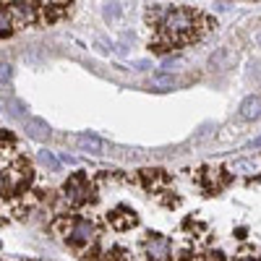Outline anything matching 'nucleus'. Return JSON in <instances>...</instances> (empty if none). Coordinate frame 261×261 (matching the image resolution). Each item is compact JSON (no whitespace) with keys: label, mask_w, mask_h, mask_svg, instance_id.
<instances>
[{"label":"nucleus","mask_w":261,"mask_h":261,"mask_svg":"<svg viewBox=\"0 0 261 261\" xmlns=\"http://www.w3.org/2000/svg\"><path fill=\"white\" fill-rule=\"evenodd\" d=\"M186 65V60L180 58V55H167V58H162V73H172V71H180Z\"/></svg>","instance_id":"obj_12"},{"label":"nucleus","mask_w":261,"mask_h":261,"mask_svg":"<svg viewBox=\"0 0 261 261\" xmlns=\"http://www.w3.org/2000/svg\"><path fill=\"white\" fill-rule=\"evenodd\" d=\"M151 86L160 89V92H167V89H175V86H178V79L172 73H154V76H151Z\"/></svg>","instance_id":"obj_9"},{"label":"nucleus","mask_w":261,"mask_h":261,"mask_svg":"<svg viewBox=\"0 0 261 261\" xmlns=\"http://www.w3.org/2000/svg\"><path fill=\"white\" fill-rule=\"evenodd\" d=\"M110 222L115 230H125V227H134L136 225V214L134 212H125V209H118L110 214Z\"/></svg>","instance_id":"obj_8"},{"label":"nucleus","mask_w":261,"mask_h":261,"mask_svg":"<svg viewBox=\"0 0 261 261\" xmlns=\"http://www.w3.org/2000/svg\"><path fill=\"white\" fill-rule=\"evenodd\" d=\"M227 55H230V50H227V47H217V50L212 53V58H209V68H212V71H222V68H225Z\"/></svg>","instance_id":"obj_11"},{"label":"nucleus","mask_w":261,"mask_h":261,"mask_svg":"<svg viewBox=\"0 0 261 261\" xmlns=\"http://www.w3.org/2000/svg\"><path fill=\"white\" fill-rule=\"evenodd\" d=\"M102 16H105L107 21H115V18L120 16V3H105V6H102Z\"/></svg>","instance_id":"obj_14"},{"label":"nucleus","mask_w":261,"mask_h":261,"mask_svg":"<svg viewBox=\"0 0 261 261\" xmlns=\"http://www.w3.org/2000/svg\"><path fill=\"white\" fill-rule=\"evenodd\" d=\"M60 162H65V165H73L76 160H73L71 154H60Z\"/></svg>","instance_id":"obj_19"},{"label":"nucleus","mask_w":261,"mask_h":261,"mask_svg":"<svg viewBox=\"0 0 261 261\" xmlns=\"http://www.w3.org/2000/svg\"><path fill=\"white\" fill-rule=\"evenodd\" d=\"M144 248H146V258H151V261H167L170 253H172V243L167 241V238H162V235L146 238Z\"/></svg>","instance_id":"obj_3"},{"label":"nucleus","mask_w":261,"mask_h":261,"mask_svg":"<svg viewBox=\"0 0 261 261\" xmlns=\"http://www.w3.org/2000/svg\"><path fill=\"white\" fill-rule=\"evenodd\" d=\"M94 235H97V230H94V225L89 220H73L68 241L73 246H89V243H94Z\"/></svg>","instance_id":"obj_2"},{"label":"nucleus","mask_w":261,"mask_h":261,"mask_svg":"<svg viewBox=\"0 0 261 261\" xmlns=\"http://www.w3.org/2000/svg\"><path fill=\"white\" fill-rule=\"evenodd\" d=\"M196 29V16L186 8L178 11H167V16L162 18V32L170 42H186L191 39V32Z\"/></svg>","instance_id":"obj_1"},{"label":"nucleus","mask_w":261,"mask_h":261,"mask_svg":"<svg viewBox=\"0 0 261 261\" xmlns=\"http://www.w3.org/2000/svg\"><path fill=\"white\" fill-rule=\"evenodd\" d=\"M11 76H13V68H11V63L0 60V84H8V81H11Z\"/></svg>","instance_id":"obj_15"},{"label":"nucleus","mask_w":261,"mask_h":261,"mask_svg":"<svg viewBox=\"0 0 261 261\" xmlns=\"http://www.w3.org/2000/svg\"><path fill=\"white\" fill-rule=\"evenodd\" d=\"M214 8L220 13H225V11H230V3H214Z\"/></svg>","instance_id":"obj_17"},{"label":"nucleus","mask_w":261,"mask_h":261,"mask_svg":"<svg viewBox=\"0 0 261 261\" xmlns=\"http://www.w3.org/2000/svg\"><path fill=\"white\" fill-rule=\"evenodd\" d=\"M8 32H11V16L0 11V34H8Z\"/></svg>","instance_id":"obj_16"},{"label":"nucleus","mask_w":261,"mask_h":261,"mask_svg":"<svg viewBox=\"0 0 261 261\" xmlns=\"http://www.w3.org/2000/svg\"><path fill=\"white\" fill-rule=\"evenodd\" d=\"M3 110L8 113V118H13V120H21V123H24V120L29 118L27 105L21 102V99H16V97H8V99L3 102Z\"/></svg>","instance_id":"obj_7"},{"label":"nucleus","mask_w":261,"mask_h":261,"mask_svg":"<svg viewBox=\"0 0 261 261\" xmlns=\"http://www.w3.org/2000/svg\"><path fill=\"white\" fill-rule=\"evenodd\" d=\"M24 130H27V136L34 139V141H47L50 139V125L42 120V118H27L24 120Z\"/></svg>","instance_id":"obj_4"},{"label":"nucleus","mask_w":261,"mask_h":261,"mask_svg":"<svg viewBox=\"0 0 261 261\" xmlns=\"http://www.w3.org/2000/svg\"><path fill=\"white\" fill-rule=\"evenodd\" d=\"M241 118L243 120H258L261 118V97L251 94L241 102Z\"/></svg>","instance_id":"obj_6"},{"label":"nucleus","mask_w":261,"mask_h":261,"mask_svg":"<svg viewBox=\"0 0 261 261\" xmlns=\"http://www.w3.org/2000/svg\"><path fill=\"white\" fill-rule=\"evenodd\" d=\"M37 160L45 165L47 170H58V167H60V160L53 154V151H47V149H39V151H37Z\"/></svg>","instance_id":"obj_13"},{"label":"nucleus","mask_w":261,"mask_h":261,"mask_svg":"<svg viewBox=\"0 0 261 261\" xmlns=\"http://www.w3.org/2000/svg\"><path fill=\"white\" fill-rule=\"evenodd\" d=\"M136 68L144 71V68H149V63H146V60H139V63H136Z\"/></svg>","instance_id":"obj_20"},{"label":"nucleus","mask_w":261,"mask_h":261,"mask_svg":"<svg viewBox=\"0 0 261 261\" xmlns=\"http://www.w3.org/2000/svg\"><path fill=\"white\" fill-rule=\"evenodd\" d=\"M76 146L81 151H86V154H102L105 151V141L94 134H79L76 136Z\"/></svg>","instance_id":"obj_5"},{"label":"nucleus","mask_w":261,"mask_h":261,"mask_svg":"<svg viewBox=\"0 0 261 261\" xmlns=\"http://www.w3.org/2000/svg\"><path fill=\"white\" fill-rule=\"evenodd\" d=\"M253 42H256V47H261V27L253 32Z\"/></svg>","instance_id":"obj_18"},{"label":"nucleus","mask_w":261,"mask_h":261,"mask_svg":"<svg viewBox=\"0 0 261 261\" xmlns=\"http://www.w3.org/2000/svg\"><path fill=\"white\" fill-rule=\"evenodd\" d=\"M0 188H3V175H0Z\"/></svg>","instance_id":"obj_22"},{"label":"nucleus","mask_w":261,"mask_h":261,"mask_svg":"<svg viewBox=\"0 0 261 261\" xmlns=\"http://www.w3.org/2000/svg\"><path fill=\"white\" fill-rule=\"evenodd\" d=\"M251 146H261V134H258V136H256V139L251 141Z\"/></svg>","instance_id":"obj_21"},{"label":"nucleus","mask_w":261,"mask_h":261,"mask_svg":"<svg viewBox=\"0 0 261 261\" xmlns=\"http://www.w3.org/2000/svg\"><path fill=\"white\" fill-rule=\"evenodd\" d=\"M232 172H238V175H256L258 165L253 160H235L232 162Z\"/></svg>","instance_id":"obj_10"}]
</instances>
